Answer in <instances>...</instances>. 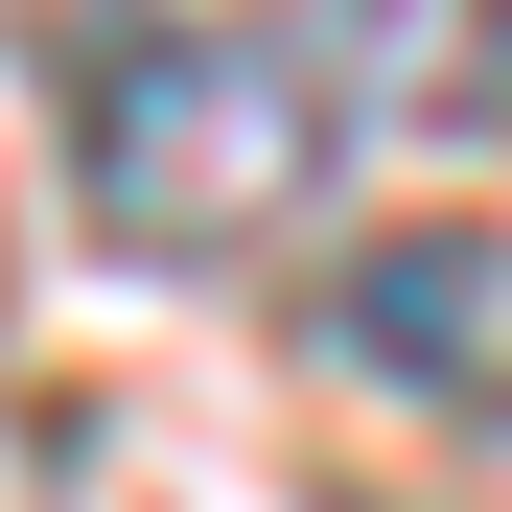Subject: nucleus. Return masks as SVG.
<instances>
[{
  "label": "nucleus",
  "mask_w": 512,
  "mask_h": 512,
  "mask_svg": "<svg viewBox=\"0 0 512 512\" xmlns=\"http://www.w3.org/2000/svg\"><path fill=\"white\" fill-rule=\"evenodd\" d=\"M373 47L396 0H280V24H163L94 70V117H70V210L117 256H256L326 210V163L373 140Z\"/></svg>",
  "instance_id": "1"
},
{
  "label": "nucleus",
  "mask_w": 512,
  "mask_h": 512,
  "mask_svg": "<svg viewBox=\"0 0 512 512\" xmlns=\"http://www.w3.org/2000/svg\"><path fill=\"white\" fill-rule=\"evenodd\" d=\"M326 373L373 396H489L512 373V233H373L326 280Z\"/></svg>",
  "instance_id": "2"
},
{
  "label": "nucleus",
  "mask_w": 512,
  "mask_h": 512,
  "mask_svg": "<svg viewBox=\"0 0 512 512\" xmlns=\"http://www.w3.org/2000/svg\"><path fill=\"white\" fill-rule=\"evenodd\" d=\"M489 47H512V0H489Z\"/></svg>",
  "instance_id": "3"
}]
</instances>
